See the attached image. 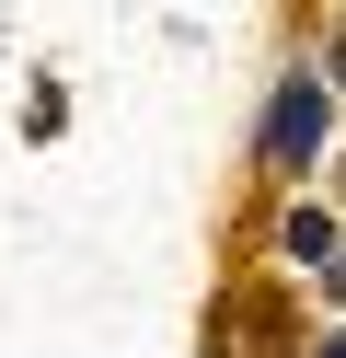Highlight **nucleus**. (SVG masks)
<instances>
[{
	"mask_svg": "<svg viewBox=\"0 0 346 358\" xmlns=\"http://www.w3.org/2000/svg\"><path fill=\"white\" fill-rule=\"evenodd\" d=\"M312 116H323L312 93H289V104H277V162H300V150H312Z\"/></svg>",
	"mask_w": 346,
	"mask_h": 358,
	"instance_id": "f257e3e1",
	"label": "nucleus"
}]
</instances>
